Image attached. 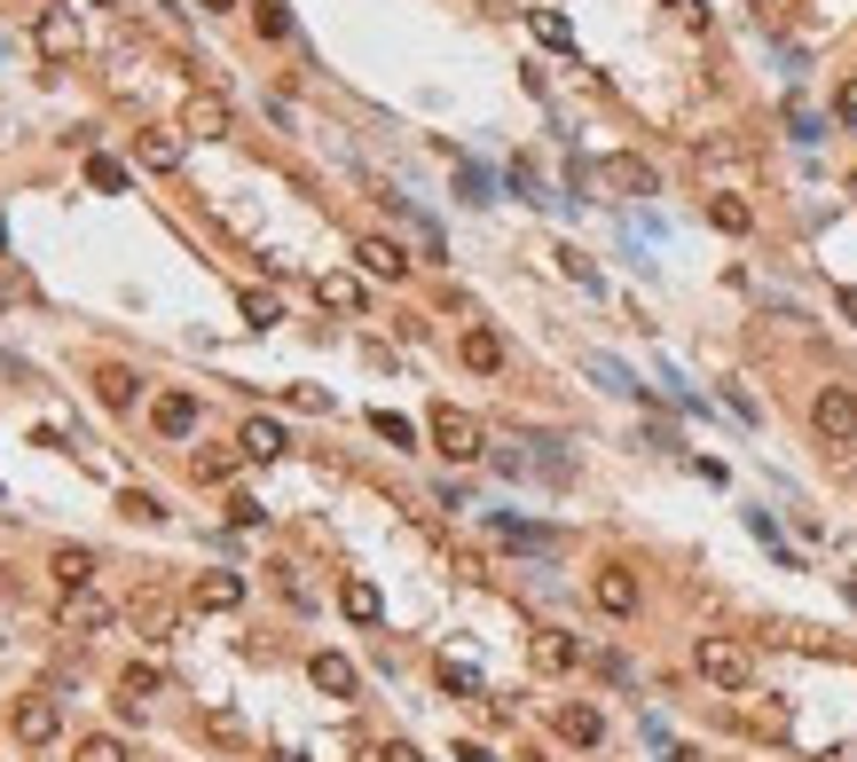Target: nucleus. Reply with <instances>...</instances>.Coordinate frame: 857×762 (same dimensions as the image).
I'll return each mask as SVG.
<instances>
[{"label": "nucleus", "mask_w": 857, "mask_h": 762, "mask_svg": "<svg viewBox=\"0 0 857 762\" xmlns=\"http://www.w3.org/2000/svg\"><path fill=\"white\" fill-rule=\"evenodd\" d=\"M693 668L708 676V684H724V692H739L747 676H755V652L739 645V637H701L693 645Z\"/></svg>", "instance_id": "f257e3e1"}, {"label": "nucleus", "mask_w": 857, "mask_h": 762, "mask_svg": "<svg viewBox=\"0 0 857 762\" xmlns=\"http://www.w3.org/2000/svg\"><path fill=\"white\" fill-rule=\"evenodd\" d=\"M810 433H818L826 449H849V441H857V393H849V385H818V401H810Z\"/></svg>", "instance_id": "f03ea898"}, {"label": "nucleus", "mask_w": 857, "mask_h": 762, "mask_svg": "<svg viewBox=\"0 0 857 762\" xmlns=\"http://www.w3.org/2000/svg\"><path fill=\"white\" fill-rule=\"evenodd\" d=\"M590 606L614 614V621H630V614H637V574H630V566H598V574H590Z\"/></svg>", "instance_id": "7ed1b4c3"}, {"label": "nucleus", "mask_w": 857, "mask_h": 762, "mask_svg": "<svg viewBox=\"0 0 857 762\" xmlns=\"http://www.w3.org/2000/svg\"><path fill=\"white\" fill-rule=\"evenodd\" d=\"M17 746H55V731H63V708L48 700V692H32V700H17Z\"/></svg>", "instance_id": "20e7f679"}, {"label": "nucleus", "mask_w": 857, "mask_h": 762, "mask_svg": "<svg viewBox=\"0 0 857 762\" xmlns=\"http://www.w3.org/2000/svg\"><path fill=\"white\" fill-rule=\"evenodd\" d=\"M433 449H441L449 464H472V456H480V425H472L465 409H433Z\"/></svg>", "instance_id": "39448f33"}, {"label": "nucleus", "mask_w": 857, "mask_h": 762, "mask_svg": "<svg viewBox=\"0 0 857 762\" xmlns=\"http://www.w3.org/2000/svg\"><path fill=\"white\" fill-rule=\"evenodd\" d=\"M457 362H465L472 378H496V370H503V338H496L488 322H465V338H457Z\"/></svg>", "instance_id": "423d86ee"}, {"label": "nucleus", "mask_w": 857, "mask_h": 762, "mask_svg": "<svg viewBox=\"0 0 857 762\" xmlns=\"http://www.w3.org/2000/svg\"><path fill=\"white\" fill-rule=\"evenodd\" d=\"M355 260H363V276H378V284H401V276H409V251H401L394 236H363Z\"/></svg>", "instance_id": "0eeeda50"}, {"label": "nucleus", "mask_w": 857, "mask_h": 762, "mask_svg": "<svg viewBox=\"0 0 857 762\" xmlns=\"http://www.w3.org/2000/svg\"><path fill=\"white\" fill-rule=\"evenodd\" d=\"M236 119H228V103L205 87V95H190V111H182V134H197V142H221Z\"/></svg>", "instance_id": "6e6552de"}, {"label": "nucleus", "mask_w": 857, "mask_h": 762, "mask_svg": "<svg viewBox=\"0 0 857 762\" xmlns=\"http://www.w3.org/2000/svg\"><path fill=\"white\" fill-rule=\"evenodd\" d=\"M150 425H157L165 441H190V433H197V401H190V393H157V401H150Z\"/></svg>", "instance_id": "1a4fd4ad"}, {"label": "nucleus", "mask_w": 857, "mask_h": 762, "mask_svg": "<svg viewBox=\"0 0 857 762\" xmlns=\"http://www.w3.org/2000/svg\"><path fill=\"white\" fill-rule=\"evenodd\" d=\"M134 157L150 165V174H174V165H182V126H142Z\"/></svg>", "instance_id": "9d476101"}, {"label": "nucleus", "mask_w": 857, "mask_h": 762, "mask_svg": "<svg viewBox=\"0 0 857 762\" xmlns=\"http://www.w3.org/2000/svg\"><path fill=\"white\" fill-rule=\"evenodd\" d=\"M338 614H347V621H363V629H378V614H386V598H378V581L347 574V581H338Z\"/></svg>", "instance_id": "9b49d317"}, {"label": "nucleus", "mask_w": 857, "mask_h": 762, "mask_svg": "<svg viewBox=\"0 0 857 762\" xmlns=\"http://www.w3.org/2000/svg\"><path fill=\"white\" fill-rule=\"evenodd\" d=\"M32 40H40V55H48V63H63V55H79V24H71L63 9H40V24H32Z\"/></svg>", "instance_id": "f8f14e48"}, {"label": "nucleus", "mask_w": 857, "mask_h": 762, "mask_svg": "<svg viewBox=\"0 0 857 762\" xmlns=\"http://www.w3.org/2000/svg\"><path fill=\"white\" fill-rule=\"evenodd\" d=\"M197 606H205V614H236V606H244V574H228V566L197 574Z\"/></svg>", "instance_id": "ddd939ff"}, {"label": "nucleus", "mask_w": 857, "mask_h": 762, "mask_svg": "<svg viewBox=\"0 0 857 762\" xmlns=\"http://www.w3.org/2000/svg\"><path fill=\"white\" fill-rule=\"evenodd\" d=\"M307 676H315V692L355 700V660H347V652H315V660H307Z\"/></svg>", "instance_id": "4468645a"}, {"label": "nucleus", "mask_w": 857, "mask_h": 762, "mask_svg": "<svg viewBox=\"0 0 857 762\" xmlns=\"http://www.w3.org/2000/svg\"><path fill=\"white\" fill-rule=\"evenodd\" d=\"M236 449H244L252 464H276V456H284L292 441H284V425H276V416H252V425L236 433Z\"/></svg>", "instance_id": "2eb2a0df"}, {"label": "nucleus", "mask_w": 857, "mask_h": 762, "mask_svg": "<svg viewBox=\"0 0 857 762\" xmlns=\"http://www.w3.org/2000/svg\"><path fill=\"white\" fill-rule=\"evenodd\" d=\"M95 401H103V409H111V416H126V409H134V401H142V378H134V370H119V362H111V370H95Z\"/></svg>", "instance_id": "dca6fc26"}, {"label": "nucleus", "mask_w": 857, "mask_h": 762, "mask_svg": "<svg viewBox=\"0 0 857 762\" xmlns=\"http://www.w3.org/2000/svg\"><path fill=\"white\" fill-rule=\"evenodd\" d=\"M488 527H496V535H503L511 550H543V558L559 550V535H551V527H535V519H511V512H496Z\"/></svg>", "instance_id": "f3484780"}, {"label": "nucleus", "mask_w": 857, "mask_h": 762, "mask_svg": "<svg viewBox=\"0 0 857 762\" xmlns=\"http://www.w3.org/2000/svg\"><path fill=\"white\" fill-rule=\"evenodd\" d=\"M606 182H614L622 197H653V189H661V182H653V165H645V157H630V150H622V157H606Z\"/></svg>", "instance_id": "a211bd4d"}, {"label": "nucleus", "mask_w": 857, "mask_h": 762, "mask_svg": "<svg viewBox=\"0 0 857 762\" xmlns=\"http://www.w3.org/2000/svg\"><path fill=\"white\" fill-rule=\"evenodd\" d=\"M574 660H582V645H574L567 629H543V637H535V668H543V676H567Z\"/></svg>", "instance_id": "6ab92c4d"}, {"label": "nucleus", "mask_w": 857, "mask_h": 762, "mask_svg": "<svg viewBox=\"0 0 857 762\" xmlns=\"http://www.w3.org/2000/svg\"><path fill=\"white\" fill-rule=\"evenodd\" d=\"M582 370H590L598 385H606V393H622V401H645V385H637V378H630L614 354H582Z\"/></svg>", "instance_id": "aec40b11"}, {"label": "nucleus", "mask_w": 857, "mask_h": 762, "mask_svg": "<svg viewBox=\"0 0 857 762\" xmlns=\"http://www.w3.org/2000/svg\"><path fill=\"white\" fill-rule=\"evenodd\" d=\"M559 739L598 746V739H606V715H598V708H559Z\"/></svg>", "instance_id": "412c9836"}, {"label": "nucleus", "mask_w": 857, "mask_h": 762, "mask_svg": "<svg viewBox=\"0 0 857 762\" xmlns=\"http://www.w3.org/2000/svg\"><path fill=\"white\" fill-rule=\"evenodd\" d=\"M55 581H63V598H71V589H88L95 581V550H55Z\"/></svg>", "instance_id": "4be33fe9"}, {"label": "nucleus", "mask_w": 857, "mask_h": 762, "mask_svg": "<svg viewBox=\"0 0 857 762\" xmlns=\"http://www.w3.org/2000/svg\"><path fill=\"white\" fill-rule=\"evenodd\" d=\"M88 182H95L103 197H126V189H134V174H126L119 157H88Z\"/></svg>", "instance_id": "5701e85b"}, {"label": "nucleus", "mask_w": 857, "mask_h": 762, "mask_svg": "<svg viewBox=\"0 0 857 762\" xmlns=\"http://www.w3.org/2000/svg\"><path fill=\"white\" fill-rule=\"evenodd\" d=\"M63 614H71L79 629H103V621H111V606L95 598V589H71V598H63Z\"/></svg>", "instance_id": "b1692460"}, {"label": "nucleus", "mask_w": 857, "mask_h": 762, "mask_svg": "<svg viewBox=\"0 0 857 762\" xmlns=\"http://www.w3.org/2000/svg\"><path fill=\"white\" fill-rule=\"evenodd\" d=\"M528 24H535V40H543V48H574V24H567L559 9H528Z\"/></svg>", "instance_id": "393cba45"}, {"label": "nucleus", "mask_w": 857, "mask_h": 762, "mask_svg": "<svg viewBox=\"0 0 857 762\" xmlns=\"http://www.w3.org/2000/svg\"><path fill=\"white\" fill-rule=\"evenodd\" d=\"M708 220H716L724 236H747V228H755V213H747L739 197H708Z\"/></svg>", "instance_id": "a878e982"}, {"label": "nucleus", "mask_w": 857, "mask_h": 762, "mask_svg": "<svg viewBox=\"0 0 857 762\" xmlns=\"http://www.w3.org/2000/svg\"><path fill=\"white\" fill-rule=\"evenodd\" d=\"M244 322H252V330H276V322H284V299H276V291H244Z\"/></svg>", "instance_id": "bb28decb"}, {"label": "nucleus", "mask_w": 857, "mask_h": 762, "mask_svg": "<svg viewBox=\"0 0 857 762\" xmlns=\"http://www.w3.org/2000/svg\"><path fill=\"white\" fill-rule=\"evenodd\" d=\"M370 433L394 441V449H417V425H409V416H394V409H370Z\"/></svg>", "instance_id": "cd10ccee"}, {"label": "nucleus", "mask_w": 857, "mask_h": 762, "mask_svg": "<svg viewBox=\"0 0 857 762\" xmlns=\"http://www.w3.org/2000/svg\"><path fill=\"white\" fill-rule=\"evenodd\" d=\"M457 189H465V205H496V197H488V189H496L488 165H472V157H457Z\"/></svg>", "instance_id": "c85d7f7f"}, {"label": "nucleus", "mask_w": 857, "mask_h": 762, "mask_svg": "<svg viewBox=\"0 0 857 762\" xmlns=\"http://www.w3.org/2000/svg\"><path fill=\"white\" fill-rule=\"evenodd\" d=\"M236 456H244V449H205V456H190V472L213 487V480H228V472H236Z\"/></svg>", "instance_id": "c756f323"}, {"label": "nucleus", "mask_w": 857, "mask_h": 762, "mask_svg": "<svg viewBox=\"0 0 857 762\" xmlns=\"http://www.w3.org/2000/svg\"><path fill=\"white\" fill-rule=\"evenodd\" d=\"M252 24H261V40H292V9H284V0H261Z\"/></svg>", "instance_id": "7c9ffc66"}, {"label": "nucleus", "mask_w": 857, "mask_h": 762, "mask_svg": "<svg viewBox=\"0 0 857 762\" xmlns=\"http://www.w3.org/2000/svg\"><path fill=\"white\" fill-rule=\"evenodd\" d=\"M441 692H457V700H480V668H465V660H441Z\"/></svg>", "instance_id": "2f4dec72"}, {"label": "nucleus", "mask_w": 857, "mask_h": 762, "mask_svg": "<svg viewBox=\"0 0 857 762\" xmlns=\"http://www.w3.org/2000/svg\"><path fill=\"white\" fill-rule=\"evenodd\" d=\"M119 512H126V519H142V527H150V519H165V503H157V495H150V487H126V495H119Z\"/></svg>", "instance_id": "473e14b6"}, {"label": "nucleus", "mask_w": 857, "mask_h": 762, "mask_svg": "<svg viewBox=\"0 0 857 762\" xmlns=\"http://www.w3.org/2000/svg\"><path fill=\"white\" fill-rule=\"evenodd\" d=\"M315 291H323V307H363V284H355V276H323Z\"/></svg>", "instance_id": "72a5a7b5"}, {"label": "nucleus", "mask_w": 857, "mask_h": 762, "mask_svg": "<svg viewBox=\"0 0 857 762\" xmlns=\"http://www.w3.org/2000/svg\"><path fill=\"white\" fill-rule=\"evenodd\" d=\"M150 692H157V668H126V676H119V700H126V708L150 700Z\"/></svg>", "instance_id": "f704fd0d"}, {"label": "nucleus", "mask_w": 857, "mask_h": 762, "mask_svg": "<svg viewBox=\"0 0 857 762\" xmlns=\"http://www.w3.org/2000/svg\"><path fill=\"white\" fill-rule=\"evenodd\" d=\"M559 276H574V284H590V291H598V268H590V260H582V251H574V244H567V251H559Z\"/></svg>", "instance_id": "c9c22d12"}, {"label": "nucleus", "mask_w": 857, "mask_h": 762, "mask_svg": "<svg viewBox=\"0 0 857 762\" xmlns=\"http://www.w3.org/2000/svg\"><path fill=\"white\" fill-rule=\"evenodd\" d=\"M79 762H126L119 739H79Z\"/></svg>", "instance_id": "e433bc0d"}, {"label": "nucleus", "mask_w": 857, "mask_h": 762, "mask_svg": "<svg viewBox=\"0 0 857 762\" xmlns=\"http://www.w3.org/2000/svg\"><path fill=\"white\" fill-rule=\"evenodd\" d=\"M834 119H841V126H857V79H841V95H834Z\"/></svg>", "instance_id": "4c0bfd02"}, {"label": "nucleus", "mask_w": 857, "mask_h": 762, "mask_svg": "<svg viewBox=\"0 0 857 762\" xmlns=\"http://www.w3.org/2000/svg\"><path fill=\"white\" fill-rule=\"evenodd\" d=\"M669 17L676 24H708V0H669Z\"/></svg>", "instance_id": "58836bf2"}, {"label": "nucleus", "mask_w": 857, "mask_h": 762, "mask_svg": "<svg viewBox=\"0 0 857 762\" xmlns=\"http://www.w3.org/2000/svg\"><path fill=\"white\" fill-rule=\"evenodd\" d=\"M834 307H841V322L857 330V284H841V291H834Z\"/></svg>", "instance_id": "ea45409f"}, {"label": "nucleus", "mask_w": 857, "mask_h": 762, "mask_svg": "<svg viewBox=\"0 0 857 762\" xmlns=\"http://www.w3.org/2000/svg\"><path fill=\"white\" fill-rule=\"evenodd\" d=\"M378 762H425V754H417V746H409V739H394V746H386V754H378Z\"/></svg>", "instance_id": "a19ab883"}, {"label": "nucleus", "mask_w": 857, "mask_h": 762, "mask_svg": "<svg viewBox=\"0 0 857 762\" xmlns=\"http://www.w3.org/2000/svg\"><path fill=\"white\" fill-rule=\"evenodd\" d=\"M205 9H213V17H221V9H236V0H205Z\"/></svg>", "instance_id": "79ce46f5"}, {"label": "nucleus", "mask_w": 857, "mask_h": 762, "mask_svg": "<svg viewBox=\"0 0 857 762\" xmlns=\"http://www.w3.org/2000/svg\"><path fill=\"white\" fill-rule=\"evenodd\" d=\"M268 762H307V754H268Z\"/></svg>", "instance_id": "37998d69"}, {"label": "nucleus", "mask_w": 857, "mask_h": 762, "mask_svg": "<svg viewBox=\"0 0 857 762\" xmlns=\"http://www.w3.org/2000/svg\"><path fill=\"white\" fill-rule=\"evenodd\" d=\"M95 9H119V0H95Z\"/></svg>", "instance_id": "c03bdc74"}]
</instances>
